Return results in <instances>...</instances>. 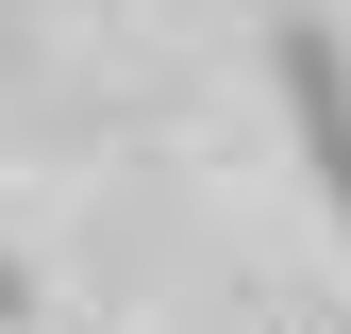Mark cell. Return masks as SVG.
<instances>
[{
	"label": "cell",
	"mask_w": 351,
	"mask_h": 334,
	"mask_svg": "<svg viewBox=\"0 0 351 334\" xmlns=\"http://www.w3.org/2000/svg\"><path fill=\"white\" fill-rule=\"evenodd\" d=\"M0 318H17V250H0Z\"/></svg>",
	"instance_id": "2"
},
{
	"label": "cell",
	"mask_w": 351,
	"mask_h": 334,
	"mask_svg": "<svg viewBox=\"0 0 351 334\" xmlns=\"http://www.w3.org/2000/svg\"><path fill=\"white\" fill-rule=\"evenodd\" d=\"M268 84H285V134H301V167H318V201L351 218V51L318 17H285L268 34Z\"/></svg>",
	"instance_id": "1"
}]
</instances>
